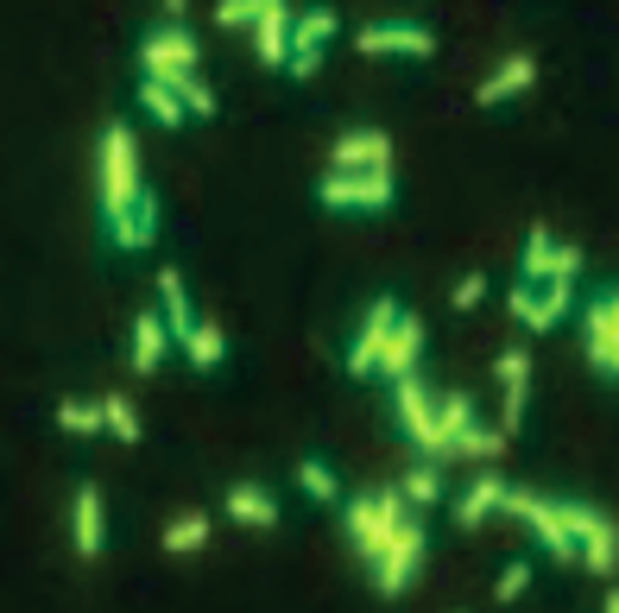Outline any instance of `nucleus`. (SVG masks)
Returning <instances> with one entry per match:
<instances>
[{"instance_id": "f257e3e1", "label": "nucleus", "mask_w": 619, "mask_h": 613, "mask_svg": "<svg viewBox=\"0 0 619 613\" xmlns=\"http://www.w3.org/2000/svg\"><path fill=\"white\" fill-rule=\"evenodd\" d=\"M139 190H146V183H139V146H133V127L127 121H114V127L102 133V209H108V229L133 209Z\"/></svg>"}, {"instance_id": "f03ea898", "label": "nucleus", "mask_w": 619, "mask_h": 613, "mask_svg": "<svg viewBox=\"0 0 619 613\" xmlns=\"http://www.w3.org/2000/svg\"><path fill=\"white\" fill-rule=\"evenodd\" d=\"M563 525L575 532V544H582V569H594V576H614V569H619V525H614V519H607L600 506L569 500V506H563Z\"/></svg>"}, {"instance_id": "7ed1b4c3", "label": "nucleus", "mask_w": 619, "mask_h": 613, "mask_svg": "<svg viewBox=\"0 0 619 613\" xmlns=\"http://www.w3.org/2000/svg\"><path fill=\"white\" fill-rule=\"evenodd\" d=\"M405 487H392V493H380V500H354L348 506V537L361 544V557H380L392 537H398V525H405Z\"/></svg>"}, {"instance_id": "20e7f679", "label": "nucleus", "mask_w": 619, "mask_h": 613, "mask_svg": "<svg viewBox=\"0 0 619 613\" xmlns=\"http://www.w3.org/2000/svg\"><path fill=\"white\" fill-rule=\"evenodd\" d=\"M316 203L323 209H392V165H373V171H329L316 183Z\"/></svg>"}, {"instance_id": "39448f33", "label": "nucleus", "mask_w": 619, "mask_h": 613, "mask_svg": "<svg viewBox=\"0 0 619 613\" xmlns=\"http://www.w3.org/2000/svg\"><path fill=\"white\" fill-rule=\"evenodd\" d=\"M506 512L513 519H525L531 532L543 537V550L556 562H569V557H582V544H575V532L563 525V506L556 500H543V493H518V487H506Z\"/></svg>"}, {"instance_id": "423d86ee", "label": "nucleus", "mask_w": 619, "mask_h": 613, "mask_svg": "<svg viewBox=\"0 0 619 613\" xmlns=\"http://www.w3.org/2000/svg\"><path fill=\"white\" fill-rule=\"evenodd\" d=\"M417 562H424V525H412V519H405V525H398V537H392L386 550L373 557V588H380V594H398V588L417 576Z\"/></svg>"}, {"instance_id": "0eeeda50", "label": "nucleus", "mask_w": 619, "mask_h": 613, "mask_svg": "<svg viewBox=\"0 0 619 613\" xmlns=\"http://www.w3.org/2000/svg\"><path fill=\"white\" fill-rule=\"evenodd\" d=\"M398 316H405V310L392 304V298H380V304L367 310V330L354 335V348H348V374H354V380L380 374V355H386V342H392V330H398Z\"/></svg>"}, {"instance_id": "6e6552de", "label": "nucleus", "mask_w": 619, "mask_h": 613, "mask_svg": "<svg viewBox=\"0 0 619 613\" xmlns=\"http://www.w3.org/2000/svg\"><path fill=\"white\" fill-rule=\"evenodd\" d=\"M196 38H190V32H146V45H139V64H146V77H178V70H196Z\"/></svg>"}, {"instance_id": "1a4fd4ad", "label": "nucleus", "mask_w": 619, "mask_h": 613, "mask_svg": "<svg viewBox=\"0 0 619 613\" xmlns=\"http://www.w3.org/2000/svg\"><path fill=\"white\" fill-rule=\"evenodd\" d=\"M361 52L367 57H430L437 38L412 20H386V26H361Z\"/></svg>"}, {"instance_id": "9d476101", "label": "nucleus", "mask_w": 619, "mask_h": 613, "mask_svg": "<svg viewBox=\"0 0 619 613\" xmlns=\"http://www.w3.org/2000/svg\"><path fill=\"white\" fill-rule=\"evenodd\" d=\"M398 424H405V436H412L417 449H430V456H437V399L424 392L417 374L398 380Z\"/></svg>"}, {"instance_id": "9b49d317", "label": "nucleus", "mask_w": 619, "mask_h": 613, "mask_svg": "<svg viewBox=\"0 0 619 613\" xmlns=\"http://www.w3.org/2000/svg\"><path fill=\"white\" fill-rule=\"evenodd\" d=\"M619 355V291H600L588 304V367L600 374Z\"/></svg>"}, {"instance_id": "f8f14e48", "label": "nucleus", "mask_w": 619, "mask_h": 613, "mask_svg": "<svg viewBox=\"0 0 619 613\" xmlns=\"http://www.w3.org/2000/svg\"><path fill=\"white\" fill-rule=\"evenodd\" d=\"M341 171H373V165H392V140L380 127H354L336 140V153H329Z\"/></svg>"}, {"instance_id": "ddd939ff", "label": "nucleus", "mask_w": 619, "mask_h": 613, "mask_svg": "<svg viewBox=\"0 0 619 613\" xmlns=\"http://www.w3.org/2000/svg\"><path fill=\"white\" fill-rule=\"evenodd\" d=\"M531 82H538V57L518 52V57H506V64H499L481 89H474V102L493 108V102H506V96H518V89H531Z\"/></svg>"}, {"instance_id": "4468645a", "label": "nucleus", "mask_w": 619, "mask_h": 613, "mask_svg": "<svg viewBox=\"0 0 619 613\" xmlns=\"http://www.w3.org/2000/svg\"><path fill=\"white\" fill-rule=\"evenodd\" d=\"M102 532H108L102 493L82 481V487H77V512H70V537H77V557H95V550H102Z\"/></svg>"}, {"instance_id": "2eb2a0df", "label": "nucleus", "mask_w": 619, "mask_h": 613, "mask_svg": "<svg viewBox=\"0 0 619 613\" xmlns=\"http://www.w3.org/2000/svg\"><path fill=\"white\" fill-rule=\"evenodd\" d=\"M291 13H284V0H272L266 13H259V57H266V70H284L291 64Z\"/></svg>"}, {"instance_id": "dca6fc26", "label": "nucleus", "mask_w": 619, "mask_h": 613, "mask_svg": "<svg viewBox=\"0 0 619 613\" xmlns=\"http://www.w3.org/2000/svg\"><path fill=\"white\" fill-rule=\"evenodd\" d=\"M417 348H424V323H417V316H398V330H392L386 355H380V374H392V380L417 374Z\"/></svg>"}, {"instance_id": "f3484780", "label": "nucleus", "mask_w": 619, "mask_h": 613, "mask_svg": "<svg viewBox=\"0 0 619 613\" xmlns=\"http://www.w3.org/2000/svg\"><path fill=\"white\" fill-rule=\"evenodd\" d=\"M165 316L158 310H139V323H133V374H158V360H165Z\"/></svg>"}, {"instance_id": "a211bd4d", "label": "nucleus", "mask_w": 619, "mask_h": 613, "mask_svg": "<svg viewBox=\"0 0 619 613\" xmlns=\"http://www.w3.org/2000/svg\"><path fill=\"white\" fill-rule=\"evenodd\" d=\"M153 234H158V197H153V190H139L133 209L114 222V247H146Z\"/></svg>"}, {"instance_id": "6ab92c4d", "label": "nucleus", "mask_w": 619, "mask_h": 613, "mask_svg": "<svg viewBox=\"0 0 619 613\" xmlns=\"http://www.w3.org/2000/svg\"><path fill=\"white\" fill-rule=\"evenodd\" d=\"M158 298H165V323H171V335H178V342H190V335L203 330V323H196V310H190V291H183V272H171V266H165Z\"/></svg>"}, {"instance_id": "aec40b11", "label": "nucleus", "mask_w": 619, "mask_h": 613, "mask_svg": "<svg viewBox=\"0 0 619 613\" xmlns=\"http://www.w3.org/2000/svg\"><path fill=\"white\" fill-rule=\"evenodd\" d=\"M499 506H506V481H499V475L487 468V475H481V481H474V487L462 493V506H455V519H462L468 532H474V525H481L487 512H499Z\"/></svg>"}, {"instance_id": "412c9836", "label": "nucleus", "mask_w": 619, "mask_h": 613, "mask_svg": "<svg viewBox=\"0 0 619 613\" xmlns=\"http://www.w3.org/2000/svg\"><path fill=\"white\" fill-rule=\"evenodd\" d=\"M228 519H240V525H279V506H272V493L254 481L228 487Z\"/></svg>"}, {"instance_id": "4be33fe9", "label": "nucleus", "mask_w": 619, "mask_h": 613, "mask_svg": "<svg viewBox=\"0 0 619 613\" xmlns=\"http://www.w3.org/2000/svg\"><path fill=\"white\" fill-rule=\"evenodd\" d=\"M474 424V405H468V392H449V399H437V456L442 449H455V436Z\"/></svg>"}, {"instance_id": "5701e85b", "label": "nucleus", "mask_w": 619, "mask_h": 613, "mask_svg": "<svg viewBox=\"0 0 619 613\" xmlns=\"http://www.w3.org/2000/svg\"><path fill=\"white\" fill-rule=\"evenodd\" d=\"M336 13H329V7H316V13H304V20H297V26H291V57L297 52H323V45H329V38H336Z\"/></svg>"}, {"instance_id": "b1692460", "label": "nucleus", "mask_w": 619, "mask_h": 613, "mask_svg": "<svg viewBox=\"0 0 619 613\" xmlns=\"http://www.w3.org/2000/svg\"><path fill=\"white\" fill-rule=\"evenodd\" d=\"M139 102H146V114H153L158 127H178L183 114H190L178 89H171V82H158V77H146V89H139Z\"/></svg>"}, {"instance_id": "393cba45", "label": "nucleus", "mask_w": 619, "mask_h": 613, "mask_svg": "<svg viewBox=\"0 0 619 613\" xmlns=\"http://www.w3.org/2000/svg\"><path fill=\"white\" fill-rule=\"evenodd\" d=\"M550 266H556V241H550V229H531L525 234V254H518V272H525V279L538 285V279H550Z\"/></svg>"}, {"instance_id": "a878e982", "label": "nucleus", "mask_w": 619, "mask_h": 613, "mask_svg": "<svg viewBox=\"0 0 619 613\" xmlns=\"http://www.w3.org/2000/svg\"><path fill=\"white\" fill-rule=\"evenodd\" d=\"M563 316H569V279H550V285L538 291V316H531V330L543 335V330H556Z\"/></svg>"}, {"instance_id": "bb28decb", "label": "nucleus", "mask_w": 619, "mask_h": 613, "mask_svg": "<svg viewBox=\"0 0 619 613\" xmlns=\"http://www.w3.org/2000/svg\"><path fill=\"white\" fill-rule=\"evenodd\" d=\"M183 348H190V367H203V374H209V367H222V355H228V335L215 330V323H203Z\"/></svg>"}, {"instance_id": "cd10ccee", "label": "nucleus", "mask_w": 619, "mask_h": 613, "mask_svg": "<svg viewBox=\"0 0 619 613\" xmlns=\"http://www.w3.org/2000/svg\"><path fill=\"white\" fill-rule=\"evenodd\" d=\"M203 544H209V519H203V512H183L178 525L165 532V550H171V557H183V550H203Z\"/></svg>"}, {"instance_id": "c85d7f7f", "label": "nucleus", "mask_w": 619, "mask_h": 613, "mask_svg": "<svg viewBox=\"0 0 619 613\" xmlns=\"http://www.w3.org/2000/svg\"><path fill=\"white\" fill-rule=\"evenodd\" d=\"M57 424L77 436H95V431H108V411L102 405H57Z\"/></svg>"}, {"instance_id": "c756f323", "label": "nucleus", "mask_w": 619, "mask_h": 613, "mask_svg": "<svg viewBox=\"0 0 619 613\" xmlns=\"http://www.w3.org/2000/svg\"><path fill=\"white\" fill-rule=\"evenodd\" d=\"M165 82L183 96V108H190V114H215V96L203 89V77H196V70H178V77H165Z\"/></svg>"}, {"instance_id": "7c9ffc66", "label": "nucleus", "mask_w": 619, "mask_h": 613, "mask_svg": "<svg viewBox=\"0 0 619 613\" xmlns=\"http://www.w3.org/2000/svg\"><path fill=\"white\" fill-rule=\"evenodd\" d=\"M297 487H304L310 500H323V506H329V500H341L336 475H329V468H323V461H304V468H297Z\"/></svg>"}, {"instance_id": "2f4dec72", "label": "nucleus", "mask_w": 619, "mask_h": 613, "mask_svg": "<svg viewBox=\"0 0 619 613\" xmlns=\"http://www.w3.org/2000/svg\"><path fill=\"white\" fill-rule=\"evenodd\" d=\"M405 500H412V506H437L442 500V475L437 468H412V475H405Z\"/></svg>"}, {"instance_id": "473e14b6", "label": "nucleus", "mask_w": 619, "mask_h": 613, "mask_svg": "<svg viewBox=\"0 0 619 613\" xmlns=\"http://www.w3.org/2000/svg\"><path fill=\"white\" fill-rule=\"evenodd\" d=\"M108 411V431L121 436V443H139V411H133V399H102Z\"/></svg>"}, {"instance_id": "72a5a7b5", "label": "nucleus", "mask_w": 619, "mask_h": 613, "mask_svg": "<svg viewBox=\"0 0 619 613\" xmlns=\"http://www.w3.org/2000/svg\"><path fill=\"white\" fill-rule=\"evenodd\" d=\"M455 449H462V456H481V461H493L499 449H506V431H474V424H468V431L455 436Z\"/></svg>"}, {"instance_id": "f704fd0d", "label": "nucleus", "mask_w": 619, "mask_h": 613, "mask_svg": "<svg viewBox=\"0 0 619 613\" xmlns=\"http://www.w3.org/2000/svg\"><path fill=\"white\" fill-rule=\"evenodd\" d=\"M266 7H272V0H222V7H215V20H222V26H259V13H266Z\"/></svg>"}, {"instance_id": "c9c22d12", "label": "nucleus", "mask_w": 619, "mask_h": 613, "mask_svg": "<svg viewBox=\"0 0 619 613\" xmlns=\"http://www.w3.org/2000/svg\"><path fill=\"white\" fill-rule=\"evenodd\" d=\"M493 374H499V386H531V355L525 348H506V355L493 360Z\"/></svg>"}, {"instance_id": "e433bc0d", "label": "nucleus", "mask_w": 619, "mask_h": 613, "mask_svg": "<svg viewBox=\"0 0 619 613\" xmlns=\"http://www.w3.org/2000/svg\"><path fill=\"white\" fill-rule=\"evenodd\" d=\"M525 588H531V562H513V569H506V576H499V582H493V601H499V608H506V601H518V594H525Z\"/></svg>"}, {"instance_id": "4c0bfd02", "label": "nucleus", "mask_w": 619, "mask_h": 613, "mask_svg": "<svg viewBox=\"0 0 619 613\" xmlns=\"http://www.w3.org/2000/svg\"><path fill=\"white\" fill-rule=\"evenodd\" d=\"M513 316L525 323V330H531V316H538V285H531V279L513 285Z\"/></svg>"}, {"instance_id": "58836bf2", "label": "nucleus", "mask_w": 619, "mask_h": 613, "mask_svg": "<svg viewBox=\"0 0 619 613\" xmlns=\"http://www.w3.org/2000/svg\"><path fill=\"white\" fill-rule=\"evenodd\" d=\"M481 298H487V279H481V272H468V279L449 291V304H455V310H474Z\"/></svg>"}, {"instance_id": "ea45409f", "label": "nucleus", "mask_w": 619, "mask_h": 613, "mask_svg": "<svg viewBox=\"0 0 619 613\" xmlns=\"http://www.w3.org/2000/svg\"><path fill=\"white\" fill-rule=\"evenodd\" d=\"M600 374H607V380H619V355H614V360H607V367H600Z\"/></svg>"}, {"instance_id": "a19ab883", "label": "nucleus", "mask_w": 619, "mask_h": 613, "mask_svg": "<svg viewBox=\"0 0 619 613\" xmlns=\"http://www.w3.org/2000/svg\"><path fill=\"white\" fill-rule=\"evenodd\" d=\"M183 7H190V0H165V13H183Z\"/></svg>"}]
</instances>
